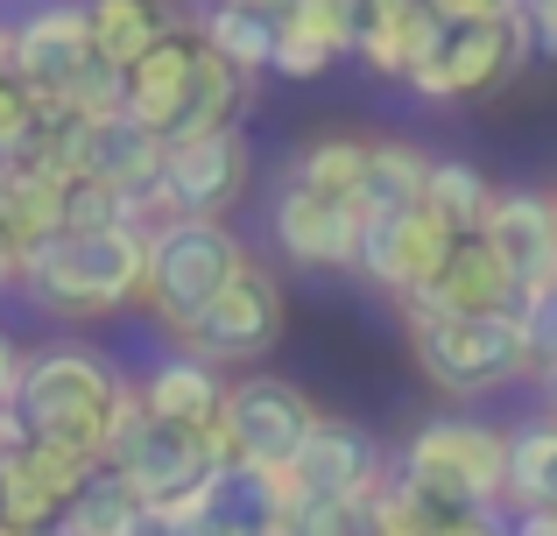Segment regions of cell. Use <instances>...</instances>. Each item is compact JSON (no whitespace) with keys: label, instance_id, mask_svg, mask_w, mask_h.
Listing matches in <instances>:
<instances>
[{"label":"cell","instance_id":"5b68a950","mask_svg":"<svg viewBox=\"0 0 557 536\" xmlns=\"http://www.w3.org/2000/svg\"><path fill=\"white\" fill-rule=\"evenodd\" d=\"M255 254L233 234L226 220H198V212H177V220H149V283H141V311L177 339L190 317L219 297Z\"/></svg>","mask_w":557,"mask_h":536},{"label":"cell","instance_id":"7a4b0ae2","mask_svg":"<svg viewBox=\"0 0 557 536\" xmlns=\"http://www.w3.org/2000/svg\"><path fill=\"white\" fill-rule=\"evenodd\" d=\"M127 374L107 346H85V339H42L28 346L22 360V388H14V410H22L28 438H50L71 445L85 459H107V431L121 416L127 396Z\"/></svg>","mask_w":557,"mask_h":536},{"label":"cell","instance_id":"d6986e66","mask_svg":"<svg viewBox=\"0 0 557 536\" xmlns=\"http://www.w3.org/2000/svg\"><path fill=\"white\" fill-rule=\"evenodd\" d=\"M198 28H177V36H163L141 64H127V85H121V113L127 121H141L149 135L170 141V127H177L184 99H190V78H198Z\"/></svg>","mask_w":557,"mask_h":536},{"label":"cell","instance_id":"30bf717a","mask_svg":"<svg viewBox=\"0 0 557 536\" xmlns=\"http://www.w3.org/2000/svg\"><path fill=\"white\" fill-rule=\"evenodd\" d=\"M360 234H368V205H360V198H332V191H311V184L283 177V191H275V205H269V240L297 269L354 275L360 269Z\"/></svg>","mask_w":557,"mask_h":536},{"label":"cell","instance_id":"277c9868","mask_svg":"<svg viewBox=\"0 0 557 536\" xmlns=\"http://www.w3.org/2000/svg\"><path fill=\"white\" fill-rule=\"evenodd\" d=\"M395 473L445 515L508 509V431L480 416H423L395 452Z\"/></svg>","mask_w":557,"mask_h":536},{"label":"cell","instance_id":"3957f363","mask_svg":"<svg viewBox=\"0 0 557 536\" xmlns=\"http://www.w3.org/2000/svg\"><path fill=\"white\" fill-rule=\"evenodd\" d=\"M409 353H417L423 382L451 402H487L508 388L536 382L544 353L530 339L522 311H480V317H403Z\"/></svg>","mask_w":557,"mask_h":536},{"label":"cell","instance_id":"4dcf8cb0","mask_svg":"<svg viewBox=\"0 0 557 536\" xmlns=\"http://www.w3.org/2000/svg\"><path fill=\"white\" fill-rule=\"evenodd\" d=\"M283 523L297 536H368V509H354V501H339V495H304L297 487Z\"/></svg>","mask_w":557,"mask_h":536},{"label":"cell","instance_id":"7bdbcfd3","mask_svg":"<svg viewBox=\"0 0 557 536\" xmlns=\"http://www.w3.org/2000/svg\"><path fill=\"white\" fill-rule=\"evenodd\" d=\"M247 536H297L289 523H269V529H247Z\"/></svg>","mask_w":557,"mask_h":536},{"label":"cell","instance_id":"bcb514c9","mask_svg":"<svg viewBox=\"0 0 557 536\" xmlns=\"http://www.w3.org/2000/svg\"><path fill=\"white\" fill-rule=\"evenodd\" d=\"M8 170H14V155H8V149H0V177H8Z\"/></svg>","mask_w":557,"mask_h":536},{"label":"cell","instance_id":"d590c367","mask_svg":"<svg viewBox=\"0 0 557 536\" xmlns=\"http://www.w3.org/2000/svg\"><path fill=\"white\" fill-rule=\"evenodd\" d=\"M22 360L28 353L8 339V332H0V402H14V388H22Z\"/></svg>","mask_w":557,"mask_h":536},{"label":"cell","instance_id":"8992f818","mask_svg":"<svg viewBox=\"0 0 557 536\" xmlns=\"http://www.w3.org/2000/svg\"><path fill=\"white\" fill-rule=\"evenodd\" d=\"M99 466L127 473V481H135V495L149 501V509H170V501L198 495V487L226 466V452H219L212 431L149 416V410H141V396L127 388V396H121V416H113V431H107V459H99Z\"/></svg>","mask_w":557,"mask_h":536},{"label":"cell","instance_id":"e575fe53","mask_svg":"<svg viewBox=\"0 0 557 536\" xmlns=\"http://www.w3.org/2000/svg\"><path fill=\"white\" fill-rule=\"evenodd\" d=\"M530 28H536V57H557V0H530Z\"/></svg>","mask_w":557,"mask_h":536},{"label":"cell","instance_id":"5bb4252c","mask_svg":"<svg viewBox=\"0 0 557 536\" xmlns=\"http://www.w3.org/2000/svg\"><path fill=\"white\" fill-rule=\"evenodd\" d=\"M480 240L508 262L522 303L557 289V191H494Z\"/></svg>","mask_w":557,"mask_h":536},{"label":"cell","instance_id":"7c38bea8","mask_svg":"<svg viewBox=\"0 0 557 536\" xmlns=\"http://www.w3.org/2000/svg\"><path fill=\"white\" fill-rule=\"evenodd\" d=\"M451 248H459V234H451L431 205L368 212V234H360V269L354 275H368L374 289H388V297L403 303V297H417V289L445 269Z\"/></svg>","mask_w":557,"mask_h":536},{"label":"cell","instance_id":"44dd1931","mask_svg":"<svg viewBox=\"0 0 557 536\" xmlns=\"http://www.w3.org/2000/svg\"><path fill=\"white\" fill-rule=\"evenodd\" d=\"M85 14H92V50L107 57L113 71L141 64L163 36L190 28L177 14V0H85Z\"/></svg>","mask_w":557,"mask_h":536},{"label":"cell","instance_id":"b9f144b4","mask_svg":"<svg viewBox=\"0 0 557 536\" xmlns=\"http://www.w3.org/2000/svg\"><path fill=\"white\" fill-rule=\"evenodd\" d=\"M536 509H557V466H550V481H544V501Z\"/></svg>","mask_w":557,"mask_h":536},{"label":"cell","instance_id":"60d3db41","mask_svg":"<svg viewBox=\"0 0 557 536\" xmlns=\"http://www.w3.org/2000/svg\"><path fill=\"white\" fill-rule=\"evenodd\" d=\"M536 382H544V396H550V416H557V353L544 360V374H536Z\"/></svg>","mask_w":557,"mask_h":536},{"label":"cell","instance_id":"484cf974","mask_svg":"<svg viewBox=\"0 0 557 536\" xmlns=\"http://www.w3.org/2000/svg\"><path fill=\"white\" fill-rule=\"evenodd\" d=\"M423 184H431V155H423L417 141L388 135V141H374L360 205H368V212H409V205H423Z\"/></svg>","mask_w":557,"mask_h":536},{"label":"cell","instance_id":"1f68e13d","mask_svg":"<svg viewBox=\"0 0 557 536\" xmlns=\"http://www.w3.org/2000/svg\"><path fill=\"white\" fill-rule=\"evenodd\" d=\"M339 64V57L325 50L318 36H304V28H289V22H275V78H289V85H311V78H325V71Z\"/></svg>","mask_w":557,"mask_h":536},{"label":"cell","instance_id":"836d02e7","mask_svg":"<svg viewBox=\"0 0 557 536\" xmlns=\"http://www.w3.org/2000/svg\"><path fill=\"white\" fill-rule=\"evenodd\" d=\"M431 536H508V523H502V509H487V515H445Z\"/></svg>","mask_w":557,"mask_h":536},{"label":"cell","instance_id":"d4e9b609","mask_svg":"<svg viewBox=\"0 0 557 536\" xmlns=\"http://www.w3.org/2000/svg\"><path fill=\"white\" fill-rule=\"evenodd\" d=\"M141 509H149V501L135 495V481H127V473L92 466V473H85V487L71 495V509H64V529L71 536H127Z\"/></svg>","mask_w":557,"mask_h":536},{"label":"cell","instance_id":"6da1fadb","mask_svg":"<svg viewBox=\"0 0 557 536\" xmlns=\"http://www.w3.org/2000/svg\"><path fill=\"white\" fill-rule=\"evenodd\" d=\"M141 283H149V226H57L50 240L22 254V283L42 317H121L141 311Z\"/></svg>","mask_w":557,"mask_h":536},{"label":"cell","instance_id":"cb8c5ba5","mask_svg":"<svg viewBox=\"0 0 557 536\" xmlns=\"http://www.w3.org/2000/svg\"><path fill=\"white\" fill-rule=\"evenodd\" d=\"M368 163H374V141L368 135H311L289 163V177L311 184V191H332V198H360L368 191Z\"/></svg>","mask_w":557,"mask_h":536},{"label":"cell","instance_id":"ee69618b","mask_svg":"<svg viewBox=\"0 0 557 536\" xmlns=\"http://www.w3.org/2000/svg\"><path fill=\"white\" fill-rule=\"evenodd\" d=\"M0 536H28V529H14V523H8V515H0Z\"/></svg>","mask_w":557,"mask_h":536},{"label":"cell","instance_id":"ab89813d","mask_svg":"<svg viewBox=\"0 0 557 536\" xmlns=\"http://www.w3.org/2000/svg\"><path fill=\"white\" fill-rule=\"evenodd\" d=\"M219 8H255V14H283L289 0H219Z\"/></svg>","mask_w":557,"mask_h":536},{"label":"cell","instance_id":"9c48e42d","mask_svg":"<svg viewBox=\"0 0 557 536\" xmlns=\"http://www.w3.org/2000/svg\"><path fill=\"white\" fill-rule=\"evenodd\" d=\"M275 339H283V283H275L261 262H247V269L233 275V283L177 332L184 353L212 360V367H255V360L275 353Z\"/></svg>","mask_w":557,"mask_h":536},{"label":"cell","instance_id":"f6af8a7d","mask_svg":"<svg viewBox=\"0 0 557 536\" xmlns=\"http://www.w3.org/2000/svg\"><path fill=\"white\" fill-rule=\"evenodd\" d=\"M36 536H71V529H64V523H50V529H36Z\"/></svg>","mask_w":557,"mask_h":536},{"label":"cell","instance_id":"2e32d148","mask_svg":"<svg viewBox=\"0 0 557 536\" xmlns=\"http://www.w3.org/2000/svg\"><path fill=\"white\" fill-rule=\"evenodd\" d=\"M480 311H522V289L508 262L480 234H459V248L445 254V269L403 297V317H480Z\"/></svg>","mask_w":557,"mask_h":536},{"label":"cell","instance_id":"f1b7e54d","mask_svg":"<svg viewBox=\"0 0 557 536\" xmlns=\"http://www.w3.org/2000/svg\"><path fill=\"white\" fill-rule=\"evenodd\" d=\"M437 523H445V509H431V501L395 473V459H388L381 487L368 495V536H431Z\"/></svg>","mask_w":557,"mask_h":536},{"label":"cell","instance_id":"4316f807","mask_svg":"<svg viewBox=\"0 0 557 536\" xmlns=\"http://www.w3.org/2000/svg\"><path fill=\"white\" fill-rule=\"evenodd\" d=\"M550 466H557V416L544 410V416L508 424V509H536Z\"/></svg>","mask_w":557,"mask_h":536},{"label":"cell","instance_id":"83f0119b","mask_svg":"<svg viewBox=\"0 0 557 536\" xmlns=\"http://www.w3.org/2000/svg\"><path fill=\"white\" fill-rule=\"evenodd\" d=\"M423 205H431L451 234H480V226H487V205H494V184H487V170H473V163H437L431 155Z\"/></svg>","mask_w":557,"mask_h":536},{"label":"cell","instance_id":"9a60e30c","mask_svg":"<svg viewBox=\"0 0 557 536\" xmlns=\"http://www.w3.org/2000/svg\"><path fill=\"white\" fill-rule=\"evenodd\" d=\"M522 64H530V50H522V42L508 36V22L494 14V22L451 28L445 50H437L423 71H409V85H417L423 99H473V92H494V85H508Z\"/></svg>","mask_w":557,"mask_h":536},{"label":"cell","instance_id":"8fae6325","mask_svg":"<svg viewBox=\"0 0 557 536\" xmlns=\"http://www.w3.org/2000/svg\"><path fill=\"white\" fill-rule=\"evenodd\" d=\"M92 14L85 0H36L8 22V78L36 99H64L71 78L92 64Z\"/></svg>","mask_w":557,"mask_h":536},{"label":"cell","instance_id":"8d00e7d4","mask_svg":"<svg viewBox=\"0 0 557 536\" xmlns=\"http://www.w3.org/2000/svg\"><path fill=\"white\" fill-rule=\"evenodd\" d=\"M508 536H557V509H516L508 515Z\"/></svg>","mask_w":557,"mask_h":536},{"label":"cell","instance_id":"e0dca14e","mask_svg":"<svg viewBox=\"0 0 557 536\" xmlns=\"http://www.w3.org/2000/svg\"><path fill=\"white\" fill-rule=\"evenodd\" d=\"M289 473H297L304 495H339L354 509H368V495L381 487V473H388V452L374 445V431L346 424V416H318V431L289 459Z\"/></svg>","mask_w":557,"mask_h":536},{"label":"cell","instance_id":"ba28073f","mask_svg":"<svg viewBox=\"0 0 557 536\" xmlns=\"http://www.w3.org/2000/svg\"><path fill=\"white\" fill-rule=\"evenodd\" d=\"M318 402L304 396L297 382H283V374H240V382H226V402H219V452L233 459V466H289V459L304 452V438L318 431Z\"/></svg>","mask_w":557,"mask_h":536},{"label":"cell","instance_id":"4fadbf2b","mask_svg":"<svg viewBox=\"0 0 557 536\" xmlns=\"http://www.w3.org/2000/svg\"><path fill=\"white\" fill-rule=\"evenodd\" d=\"M99 459L71 452V445H50V438H22L14 452H0V515H8L14 529H50L64 523L71 495L85 487V473H92Z\"/></svg>","mask_w":557,"mask_h":536},{"label":"cell","instance_id":"603a6c76","mask_svg":"<svg viewBox=\"0 0 557 536\" xmlns=\"http://www.w3.org/2000/svg\"><path fill=\"white\" fill-rule=\"evenodd\" d=\"M64 191L71 184L36 177V170H22V163L0 177V234L14 240V254H28L36 240H50L57 226H64Z\"/></svg>","mask_w":557,"mask_h":536},{"label":"cell","instance_id":"ffe728a7","mask_svg":"<svg viewBox=\"0 0 557 536\" xmlns=\"http://www.w3.org/2000/svg\"><path fill=\"white\" fill-rule=\"evenodd\" d=\"M135 396H141V410L149 416H163V424H198V431H212L219 424V402H226V367H212V360H198V353H163V360H149V374L135 382Z\"/></svg>","mask_w":557,"mask_h":536},{"label":"cell","instance_id":"f35d334b","mask_svg":"<svg viewBox=\"0 0 557 536\" xmlns=\"http://www.w3.org/2000/svg\"><path fill=\"white\" fill-rule=\"evenodd\" d=\"M127 536H177V523H170L163 509H141V515H135V529H127Z\"/></svg>","mask_w":557,"mask_h":536},{"label":"cell","instance_id":"f546056e","mask_svg":"<svg viewBox=\"0 0 557 536\" xmlns=\"http://www.w3.org/2000/svg\"><path fill=\"white\" fill-rule=\"evenodd\" d=\"M275 22L304 28V36H318L332 57H346V50L360 42V0H289Z\"/></svg>","mask_w":557,"mask_h":536},{"label":"cell","instance_id":"ac0fdd59","mask_svg":"<svg viewBox=\"0 0 557 536\" xmlns=\"http://www.w3.org/2000/svg\"><path fill=\"white\" fill-rule=\"evenodd\" d=\"M156 170H163V135H149L127 113H107V121H78L71 127V177L78 184H113V191L149 198ZM156 220V212H149Z\"/></svg>","mask_w":557,"mask_h":536},{"label":"cell","instance_id":"7402d4cb","mask_svg":"<svg viewBox=\"0 0 557 536\" xmlns=\"http://www.w3.org/2000/svg\"><path fill=\"white\" fill-rule=\"evenodd\" d=\"M190 28H198V42H205L212 57H226L240 78H261V71L275 64V14L219 8V0H205V8L190 14Z\"/></svg>","mask_w":557,"mask_h":536},{"label":"cell","instance_id":"52a82bcc","mask_svg":"<svg viewBox=\"0 0 557 536\" xmlns=\"http://www.w3.org/2000/svg\"><path fill=\"white\" fill-rule=\"evenodd\" d=\"M247 191H255V141L233 121V127H212V135L163 141V170L149 184V212L156 220H177V212L226 220Z\"/></svg>","mask_w":557,"mask_h":536},{"label":"cell","instance_id":"d6a6232c","mask_svg":"<svg viewBox=\"0 0 557 536\" xmlns=\"http://www.w3.org/2000/svg\"><path fill=\"white\" fill-rule=\"evenodd\" d=\"M431 8H437V22H445V28H466V22H494L502 0H431Z\"/></svg>","mask_w":557,"mask_h":536},{"label":"cell","instance_id":"74e56055","mask_svg":"<svg viewBox=\"0 0 557 536\" xmlns=\"http://www.w3.org/2000/svg\"><path fill=\"white\" fill-rule=\"evenodd\" d=\"M14 283H22V254H14V240L0 234V303L14 297Z\"/></svg>","mask_w":557,"mask_h":536}]
</instances>
